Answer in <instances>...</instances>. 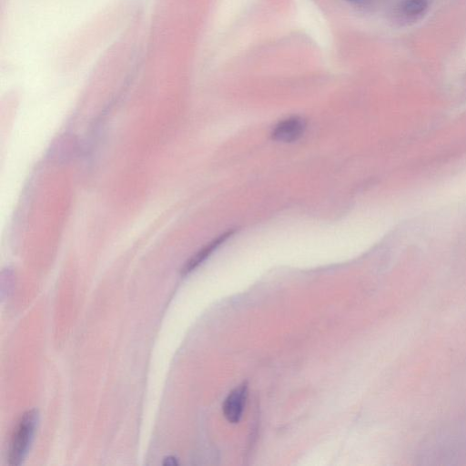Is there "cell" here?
<instances>
[{"instance_id": "3", "label": "cell", "mask_w": 466, "mask_h": 466, "mask_svg": "<svg viewBox=\"0 0 466 466\" xmlns=\"http://www.w3.org/2000/svg\"><path fill=\"white\" fill-rule=\"evenodd\" d=\"M248 396V384L243 382L235 388L223 403V414L228 421L237 423L242 416Z\"/></svg>"}, {"instance_id": "6", "label": "cell", "mask_w": 466, "mask_h": 466, "mask_svg": "<svg viewBox=\"0 0 466 466\" xmlns=\"http://www.w3.org/2000/svg\"><path fill=\"white\" fill-rule=\"evenodd\" d=\"M163 464L164 465H171V466H173V465H177V462L176 458H174V457H167L163 461Z\"/></svg>"}, {"instance_id": "5", "label": "cell", "mask_w": 466, "mask_h": 466, "mask_svg": "<svg viewBox=\"0 0 466 466\" xmlns=\"http://www.w3.org/2000/svg\"><path fill=\"white\" fill-rule=\"evenodd\" d=\"M428 7V0H403L400 5L401 12L409 17H416L425 14Z\"/></svg>"}, {"instance_id": "4", "label": "cell", "mask_w": 466, "mask_h": 466, "mask_svg": "<svg viewBox=\"0 0 466 466\" xmlns=\"http://www.w3.org/2000/svg\"><path fill=\"white\" fill-rule=\"evenodd\" d=\"M234 233V230L229 229L221 234L211 242L207 244L201 250H199L188 262L185 265L183 272L185 274L193 270L200 263H202L214 250H216L222 243H224Z\"/></svg>"}, {"instance_id": "7", "label": "cell", "mask_w": 466, "mask_h": 466, "mask_svg": "<svg viewBox=\"0 0 466 466\" xmlns=\"http://www.w3.org/2000/svg\"><path fill=\"white\" fill-rule=\"evenodd\" d=\"M349 1H351V2H357V1H360V0H349Z\"/></svg>"}, {"instance_id": "2", "label": "cell", "mask_w": 466, "mask_h": 466, "mask_svg": "<svg viewBox=\"0 0 466 466\" xmlns=\"http://www.w3.org/2000/svg\"><path fill=\"white\" fill-rule=\"evenodd\" d=\"M306 129V121L299 116H290L279 121L271 131L276 141L293 142L298 140Z\"/></svg>"}, {"instance_id": "1", "label": "cell", "mask_w": 466, "mask_h": 466, "mask_svg": "<svg viewBox=\"0 0 466 466\" xmlns=\"http://www.w3.org/2000/svg\"><path fill=\"white\" fill-rule=\"evenodd\" d=\"M37 419L38 413L35 409L22 415L11 438L8 451L9 465L17 466L23 461L31 443Z\"/></svg>"}]
</instances>
